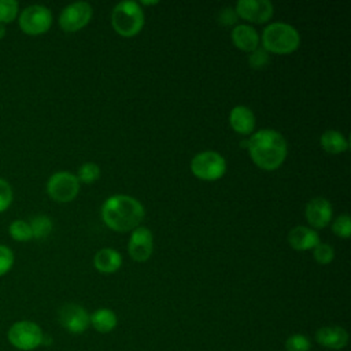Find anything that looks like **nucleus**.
I'll return each instance as SVG.
<instances>
[{
	"instance_id": "5",
	"label": "nucleus",
	"mask_w": 351,
	"mask_h": 351,
	"mask_svg": "<svg viewBox=\"0 0 351 351\" xmlns=\"http://www.w3.org/2000/svg\"><path fill=\"white\" fill-rule=\"evenodd\" d=\"M44 337L45 335L43 333L41 328L29 319L14 322L7 332L10 344L21 351H32L38 348L44 344Z\"/></svg>"
},
{
	"instance_id": "4",
	"label": "nucleus",
	"mask_w": 351,
	"mask_h": 351,
	"mask_svg": "<svg viewBox=\"0 0 351 351\" xmlns=\"http://www.w3.org/2000/svg\"><path fill=\"white\" fill-rule=\"evenodd\" d=\"M111 23L121 36H134L144 25V12L134 0L119 1L111 14Z\"/></svg>"
},
{
	"instance_id": "19",
	"label": "nucleus",
	"mask_w": 351,
	"mask_h": 351,
	"mask_svg": "<svg viewBox=\"0 0 351 351\" xmlns=\"http://www.w3.org/2000/svg\"><path fill=\"white\" fill-rule=\"evenodd\" d=\"M90 325L100 333H108L115 329L118 318L110 308H99L89 315Z\"/></svg>"
},
{
	"instance_id": "33",
	"label": "nucleus",
	"mask_w": 351,
	"mask_h": 351,
	"mask_svg": "<svg viewBox=\"0 0 351 351\" xmlns=\"http://www.w3.org/2000/svg\"><path fill=\"white\" fill-rule=\"evenodd\" d=\"M156 3H158L156 0H154V1H145V0H143V1H141V4H156Z\"/></svg>"
},
{
	"instance_id": "16",
	"label": "nucleus",
	"mask_w": 351,
	"mask_h": 351,
	"mask_svg": "<svg viewBox=\"0 0 351 351\" xmlns=\"http://www.w3.org/2000/svg\"><path fill=\"white\" fill-rule=\"evenodd\" d=\"M229 122L237 133L248 134L255 128V115L250 107L239 104L230 110Z\"/></svg>"
},
{
	"instance_id": "22",
	"label": "nucleus",
	"mask_w": 351,
	"mask_h": 351,
	"mask_svg": "<svg viewBox=\"0 0 351 351\" xmlns=\"http://www.w3.org/2000/svg\"><path fill=\"white\" fill-rule=\"evenodd\" d=\"M10 233L12 236V239H15L18 241H26L33 237L30 225L22 219H16L10 225Z\"/></svg>"
},
{
	"instance_id": "3",
	"label": "nucleus",
	"mask_w": 351,
	"mask_h": 351,
	"mask_svg": "<svg viewBox=\"0 0 351 351\" xmlns=\"http://www.w3.org/2000/svg\"><path fill=\"white\" fill-rule=\"evenodd\" d=\"M300 36L296 27L285 22L269 23L262 33V44L266 51L288 53L299 47Z\"/></svg>"
},
{
	"instance_id": "1",
	"label": "nucleus",
	"mask_w": 351,
	"mask_h": 351,
	"mask_svg": "<svg viewBox=\"0 0 351 351\" xmlns=\"http://www.w3.org/2000/svg\"><path fill=\"white\" fill-rule=\"evenodd\" d=\"M250 156L262 169H277L287 156V141L274 129H261L245 143Z\"/></svg>"
},
{
	"instance_id": "27",
	"label": "nucleus",
	"mask_w": 351,
	"mask_h": 351,
	"mask_svg": "<svg viewBox=\"0 0 351 351\" xmlns=\"http://www.w3.org/2000/svg\"><path fill=\"white\" fill-rule=\"evenodd\" d=\"M332 230L340 237H348L351 234V221L348 214H340L332 222Z\"/></svg>"
},
{
	"instance_id": "13",
	"label": "nucleus",
	"mask_w": 351,
	"mask_h": 351,
	"mask_svg": "<svg viewBox=\"0 0 351 351\" xmlns=\"http://www.w3.org/2000/svg\"><path fill=\"white\" fill-rule=\"evenodd\" d=\"M304 214L313 228H324L332 219V204L325 197H313L307 202Z\"/></svg>"
},
{
	"instance_id": "14",
	"label": "nucleus",
	"mask_w": 351,
	"mask_h": 351,
	"mask_svg": "<svg viewBox=\"0 0 351 351\" xmlns=\"http://www.w3.org/2000/svg\"><path fill=\"white\" fill-rule=\"evenodd\" d=\"M315 340L324 348L341 350L348 343V333L341 326H322L315 332Z\"/></svg>"
},
{
	"instance_id": "29",
	"label": "nucleus",
	"mask_w": 351,
	"mask_h": 351,
	"mask_svg": "<svg viewBox=\"0 0 351 351\" xmlns=\"http://www.w3.org/2000/svg\"><path fill=\"white\" fill-rule=\"evenodd\" d=\"M14 263V254L12 251L5 247V245H0V276H4Z\"/></svg>"
},
{
	"instance_id": "18",
	"label": "nucleus",
	"mask_w": 351,
	"mask_h": 351,
	"mask_svg": "<svg viewBox=\"0 0 351 351\" xmlns=\"http://www.w3.org/2000/svg\"><path fill=\"white\" fill-rule=\"evenodd\" d=\"M95 267L101 273H114L122 263L121 254L114 248H101L95 254Z\"/></svg>"
},
{
	"instance_id": "17",
	"label": "nucleus",
	"mask_w": 351,
	"mask_h": 351,
	"mask_svg": "<svg viewBox=\"0 0 351 351\" xmlns=\"http://www.w3.org/2000/svg\"><path fill=\"white\" fill-rule=\"evenodd\" d=\"M232 40L240 49L254 51L259 44V34L251 25L239 23L232 30Z\"/></svg>"
},
{
	"instance_id": "20",
	"label": "nucleus",
	"mask_w": 351,
	"mask_h": 351,
	"mask_svg": "<svg viewBox=\"0 0 351 351\" xmlns=\"http://www.w3.org/2000/svg\"><path fill=\"white\" fill-rule=\"evenodd\" d=\"M321 145L329 154H340L348 148V140L343 133L335 129H328L321 134Z\"/></svg>"
},
{
	"instance_id": "25",
	"label": "nucleus",
	"mask_w": 351,
	"mask_h": 351,
	"mask_svg": "<svg viewBox=\"0 0 351 351\" xmlns=\"http://www.w3.org/2000/svg\"><path fill=\"white\" fill-rule=\"evenodd\" d=\"M313 255L314 259L321 263V265H328L333 261L335 256V250L332 245L326 244V243H318L314 248H313Z\"/></svg>"
},
{
	"instance_id": "26",
	"label": "nucleus",
	"mask_w": 351,
	"mask_h": 351,
	"mask_svg": "<svg viewBox=\"0 0 351 351\" xmlns=\"http://www.w3.org/2000/svg\"><path fill=\"white\" fill-rule=\"evenodd\" d=\"M18 14V3L15 0H0V23H8Z\"/></svg>"
},
{
	"instance_id": "12",
	"label": "nucleus",
	"mask_w": 351,
	"mask_h": 351,
	"mask_svg": "<svg viewBox=\"0 0 351 351\" xmlns=\"http://www.w3.org/2000/svg\"><path fill=\"white\" fill-rule=\"evenodd\" d=\"M152 247H154V239L148 228L137 226L136 229H133L129 239L128 251L134 261L137 262L147 261L151 256Z\"/></svg>"
},
{
	"instance_id": "8",
	"label": "nucleus",
	"mask_w": 351,
	"mask_h": 351,
	"mask_svg": "<svg viewBox=\"0 0 351 351\" xmlns=\"http://www.w3.org/2000/svg\"><path fill=\"white\" fill-rule=\"evenodd\" d=\"M52 23L51 11L40 4H33L26 7L19 15L21 29L32 36L41 34L49 29Z\"/></svg>"
},
{
	"instance_id": "24",
	"label": "nucleus",
	"mask_w": 351,
	"mask_h": 351,
	"mask_svg": "<svg viewBox=\"0 0 351 351\" xmlns=\"http://www.w3.org/2000/svg\"><path fill=\"white\" fill-rule=\"evenodd\" d=\"M100 176V169L96 163L93 162H85L80 166L78 169V181L81 180L82 182H93L95 180H97Z\"/></svg>"
},
{
	"instance_id": "30",
	"label": "nucleus",
	"mask_w": 351,
	"mask_h": 351,
	"mask_svg": "<svg viewBox=\"0 0 351 351\" xmlns=\"http://www.w3.org/2000/svg\"><path fill=\"white\" fill-rule=\"evenodd\" d=\"M12 202V191L10 184L0 178V213L4 211Z\"/></svg>"
},
{
	"instance_id": "21",
	"label": "nucleus",
	"mask_w": 351,
	"mask_h": 351,
	"mask_svg": "<svg viewBox=\"0 0 351 351\" xmlns=\"http://www.w3.org/2000/svg\"><path fill=\"white\" fill-rule=\"evenodd\" d=\"M29 225H30L33 237H37V239H43L48 236L52 230V221L47 215L34 217Z\"/></svg>"
},
{
	"instance_id": "6",
	"label": "nucleus",
	"mask_w": 351,
	"mask_h": 351,
	"mask_svg": "<svg viewBox=\"0 0 351 351\" xmlns=\"http://www.w3.org/2000/svg\"><path fill=\"white\" fill-rule=\"evenodd\" d=\"M192 173L202 180L213 181L221 178L226 170L225 158L217 151H202L191 160Z\"/></svg>"
},
{
	"instance_id": "15",
	"label": "nucleus",
	"mask_w": 351,
	"mask_h": 351,
	"mask_svg": "<svg viewBox=\"0 0 351 351\" xmlns=\"http://www.w3.org/2000/svg\"><path fill=\"white\" fill-rule=\"evenodd\" d=\"M287 240L292 248L304 251V250L314 248L319 243V236L313 228H307L304 225H298V226H293L288 232Z\"/></svg>"
},
{
	"instance_id": "9",
	"label": "nucleus",
	"mask_w": 351,
	"mask_h": 351,
	"mask_svg": "<svg viewBox=\"0 0 351 351\" xmlns=\"http://www.w3.org/2000/svg\"><path fill=\"white\" fill-rule=\"evenodd\" d=\"M92 16V5L88 1H74L66 5L59 15V25L66 32L84 27Z\"/></svg>"
},
{
	"instance_id": "32",
	"label": "nucleus",
	"mask_w": 351,
	"mask_h": 351,
	"mask_svg": "<svg viewBox=\"0 0 351 351\" xmlns=\"http://www.w3.org/2000/svg\"><path fill=\"white\" fill-rule=\"evenodd\" d=\"M5 34V27H4V23H0V38Z\"/></svg>"
},
{
	"instance_id": "28",
	"label": "nucleus",
	"mask_w": 351,
	"mask_h": 351,
	"mask_svg": "<svg viewBox=\"0 0 351 351\" xmlns=\"http://www.w3.org/2000/svg\"><path fill=\"white\" fill-rule=\"evenodd\" d=\"M248 62L251 64V67L255 69H262L269 63V53L265 48H255L254 51H251V55L248 58Z\"/></svg>"
},
{
	"instance_id": "10",
	"label": "nucleus",
	"mask_w": 351,
	"mask_h": 351,
	"mask_svg": "<svg viewBox=\"0 0 351 351\" xmlns=\"http://www.w3.org/2000/svg\"><path fill=\"white\" fill-rule=\"evenodd\" d=\"M59 322L67 332L73 335L85 332L90 325L88 311L77 303H67L60 307Z\"/></svg>"
},
{
	"instance_id": "31",
	"label": "nucleus",
	"mask_w": 351,
	"mask_h": 351,
	"mask_svg": "<svg viewBox=\"0 0 351 351\" xmlns=\"http://www.w3.org/2000/svg\"><path fill=\"white\" fill-rule=\"evenodd\" d=\"M236 19H237V14H236V11H234L233 8H230V7H226V8H223V10L219 12V21H221V23H223V25H232V23L236 22Z\"/></svg>"
},
{
	"instance_id": "7",
	"label": "nucleus",
	"mask_w": 351,
	"mask_h": 351,
	"mask_svg": "<svg viewBox=\"0 0 351 351\" xmlns=\"http://www.w3.org/2000/svg\"><path fill=\"white\" fill-rule=\"evenodd\" d=\"M47 191L49 196L58 202H70L80 191V181L77 176L70 171H56L49 177Z\"/></svg>"
},
{
	"instance_id": "2",
	"label": "nucleus",
	"mask_w": 351,
	"mask_h": 351,
	"mask_svg": "<svg viewBox=\"0 0 351 351\" xmlns=\"http://www.w3.org/2000/svg\"><path fill=\"white\" fill-rule=\"evenodd\" d=\"M104 222L114 230L136 229L144 218L143 204L129 195H112L101 206Z\"/></svg>"
},
{
	"instance_id": "23",
	"label": "nucleus",
	"mask_w": 351,
	"mask_h": 351,
	"mask_svg": "<svg viewBox=\"0 0 351 351\" xmlns=\"http://www.w3.org/2000/svg\"><path fill=\"white\" fill-rule=\"evenodd\" d=\"M310 348H311L310 340L302 333L291 335L285 341L287 351H310Z\"/></svg>"
},
{
	"instance_id": "11",
	"label": "nucleus",
	"mask_w": 351,
	"mask_h": 351,
	"mask_svg": "<svg viewBox=\"0 0 351 351\" xmlns=\"http://www.w3.org/2000/svg\"><path fill=\"white\" fill-rule=\"evenodd\" d=\"M234 11L247 21L262 23L271 18L274 7L270 0H239Z\"/></svg>"
}]
</instances>
